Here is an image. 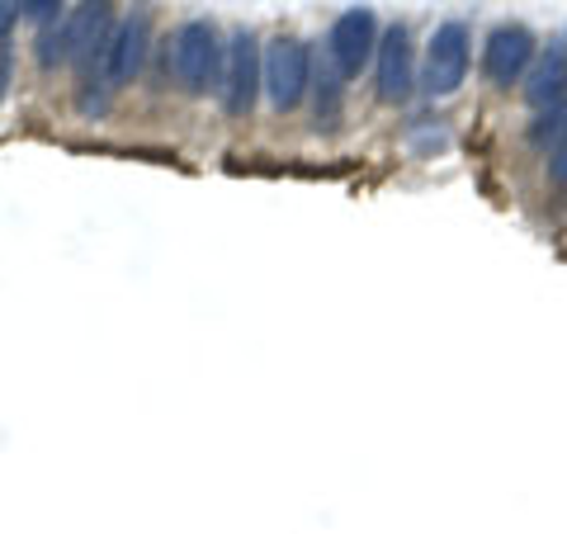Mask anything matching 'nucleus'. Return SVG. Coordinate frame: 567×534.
<instances>
[{"mask_svg": "<svg viewBox=\"0 0 567 534\" xmlns=\"http://www.w3.org/2000/svg\"><path fill=\"white\" fill-rule=\"evenodd\" d=\"M379 71H374V81H379V100L388 104H402L406 95H412V85H416V62H412V33H406V24H393L379 39Z\"/></svg>", "mask_w": 567, "mask_h": 534, "instance_id": "1a4fd4ad", "label": "nucleus"}, {"mask_svg": "<svg viewBox=\"0 0 567 534\" xmlns=\"http://www.w3.org/2000/svg\"><path fill=\"white\" fill-rule=\"evenodd\" d=\"M260 91H265V52L251 29H237L233 39H227V66H223V85H218L223 114L246 119Z\"/></svg>", "mask_w": 567, "mask_h": 534, "instance_id": "20e7f679", "label": "nucleus"}, {"mask_svg": "<svg viewBox=\"0 0 567 534\" xmlns=\"http://www.w3.org/2000/svg\"><path fill=\"white\" fill-rule=\"evenodd\" d=\"M147 43H152V20H147V10L123 14V20L114 24V33H110V43H104V52H100L95 76H104L110 85L137 81L142 62H147ZM85 76H91V71H85Z\"/></svg>", "mask_w": 567, "mask_h": 534, "instance_id": "0eeeda50", "label": "nucleus"}, {"mask_svg": "<svg viewBox=\"0 0 567 534\" xmlns=\"http://www.w3.org/2000/svg\"><path fill=\"white\" fill-rule=\"evenodd\" d=\"M14 20H20V0H0V43L10 39V29Z\"/></svg>", "mask_w": 567, "mask_h": 534, "instance_id": "dca6fc26", "label": "nucleus"}, {"mask_svg": "<svg viewBox=\"0 0 567 534\" xmlns=\"http://www.w3.org/2000/svg\"><path fill=\"white\" fill-rule=\"evenodd\" d=\"M379 52V20L369 6H350L336 14V24L327 33V58L341 66V76H360V71L369 66V58Z\"/></svg>", "mask_w": 567, "mask_h": 534, "instance_id": "423d86ee", "label": "nucleus"}, {"mask_svg": "<svg viewBox=\"0 0 567 534\" xmlns=\"http://www.w3.org/2000/svg\"><path fill=\"white\" fill-rule=\"evenodd\" d=\"M548 181H554L558 189H567V133H563V142L554 147V156H548Z\"/></svg>", "mask_w": 567, "mask_h": 534, "instance_id": "4468645a", "label": "nucleus"}, {"mask_svg": "<svg viewBox=\"0 0 567 534\" xmlns=\"http://www.w3.org/2000/svg\"><path fill=\"white\" fill-rule=\"evenodd\" d=\"M341 95H346V76L341 66H336L331 58L312 66V104H317V123H336V114H341Z\"/></svg>", "mask_w": 567, "mask_h": 534, "instance_id": "9b49d317", "label": "nucleus"}, {"mask_svg": "<svg viewBox=\"0 0 567 534\" xmlns=\"http://www.w3.org/2000/svg\"><path fill=\"white\" fill-rule=\"evenodd\" d=\"M227 43L213 20H185L171 33V71L185 95H208L223 85Z\"/></svg>", "mask_w": 567, "mask_h": 534, "instance_id": "f03ea898", "label": "nucleus"}, {"mask_svg": "<svg viewBox=\"0 0 567 534\" xmlns=\"http://www.w3.org/2000/svg\"><path fill=\"white\" fill-rule=\"evenodd\" d=\"M464 76H468V29L458 20H450V24H440L431 33V43H425L421 85H425V95L445 100L464 85Z\"/></svg>", "mask_w": 567, "mask_h": 534, "instance_id": "39448f33", "label": "nucleus"}, {"mask_svg": "<svg viewBox=\"0 0 567 534\" xmlns=\"http://www.w3.org/2000/svg\"><path fill=\"white\" fill-rule=\"evenodd\" d=\"M312 91V52L303 39H275L265 48V100L275 114H289Z\"/></svg>", "mask_w": 567, "mask_h": 534, "instance_id": "7ed1b4c3", "label": "nucleus"}, {"mask_svg": "<svg viewBox=\"0 0 567 534\" xmlns=\"http://www.w3.org/2000/svg\"><path fill=\"white\" fill-rule=\"evenodd\" d=\"M567 95V39H554L544 48V58L529 66V81H525V100L544 110V104H554Z\"/></svg>", "mask_w": 567, "mask_h": 534, "instance_id": "9d476101", "label": "nucleus"}, {"mask_svg": "<svg viewBox=\"0 0 567 534\" xmlns=\"http://www.w3.org/2000/svg\"><path fill=\"white\" fill-rule=\"evenodd\" d=\"M529 62H535V33L525 24H502L492 29V39L483 43V76L492 85H511L520 81Z\"/></svg>", "mask_w": 567, "mask_h": 534, "instance_id": "6e6552de", "label": "nucleus"}, {"mask_svg": "<svg viewBox=\"0 0 567 534\" xmlns=\"http://www.w3.org/2000/svg\"><path fill=\"white\" fill-rule=\"evenodd\" d=\"M110 33H114V0H81L62 24H52V29L39 33L33 58H39L43 71L66 66V62H76L81 71H95L104 43H110Z\"/></svg>", "mask_w": 567, "mask_h": 534, "instance_id": "f257e3e1", "label": "nucleus"}, {"mask_svg": "<svg viewBox=\"0 0 567 534\" xmlns=\"http://www.w3.org/2000/svg\"><path fill=\"white\" fill-rule=\"evenodd\" d=\"M20 14H24L29 24H39V33L66 20V14H62V0H20Z\"/></svg>", "mask_w": 567, "mask_h": 534, "instance_id": "ddd939ff", "label": "nucleus"}, {"mask_svg": "<svg viewBox=\"0 0 567 534\" xmlns=\"http://www.w3.org/2000/svg\"><path fill=\"white\" fill-rule=\"evenodd\" d=\"M10 81H14V52H10V43H0V104L10 95Z\"/></svg>", "mask_w": 567, "mask_h": 534, "instance_id": "2eb2a0df", "label": "nucleus"}, {"mask_svg": "<svg viewBox=\"0 0 567 534\" xmlns=\"http://www.w3.org/2000/svg\"><path fill=\"white\" fill-rule=\"evenodd\" d=\"M563 133H567V95L554 100V104H544L539 119L529 123V142H535V147H544L548 137H558V142H563Z\"/></svg>", "mask_w": 567, "mask_h": 534, "instance_id": "f8f14e48", "label": "nucleus"}]
</instances>
